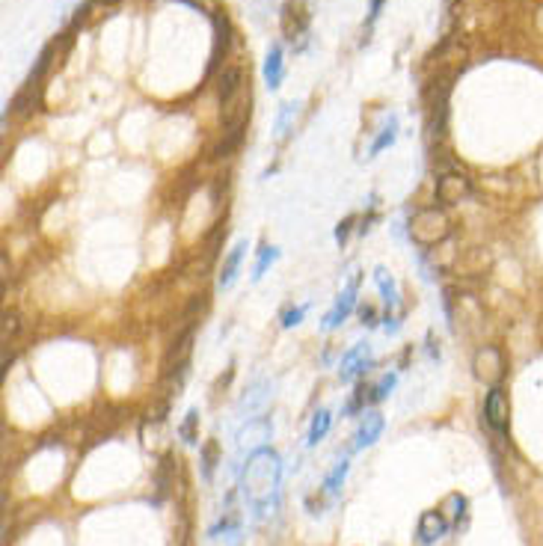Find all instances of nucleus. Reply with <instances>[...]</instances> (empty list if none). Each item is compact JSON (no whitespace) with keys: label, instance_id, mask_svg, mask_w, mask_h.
<instances>
[{"label":"nucleus","instance_id":"obj_1","mask_svg":"<svg viewBox=\"0 0 543 546\" xmlns=\"http://www.w3.org/2000/svg\"><path fill=\"white\" fill-rule=\"evenodd\" d=\"M244 484H247L249 499H256V502L268 499L276 490V484H280V461H276V454L268 449L252 451L247 472H244Z\"/></svg>","mask_w":543,"mask_h":546},{"label":"nucleus","instance_id":"obj_2","mask_svg":"<svg viewBox=\"0 0 543 546\" xmlns=\"http://www.w3.org/2000/svg\"><path fill=\"white\" fill-rule=\"evenodd\" d=\"M410 234H413V241L422 244V246L443 244L451 234V220H448L446 211L425 208V211H419V214L410 220Z\"/></svg>","mask_w":543,"mask_h":546},{"label":"nucleus","instance_id":"obj_3","mask_svg":"<svg viewBox=\"0 0 543 546\" xmlns=\"http://www.w3.org/2000/svg\"><path fill=\"white\" fill-rule=\"evenodd\" d=\"M472 368H475V377L481 383H487V386H499V380L504 377V356H502L499 347L484 344V347L475 351Z\"/></svg>","mask_w":543,"mask_h":546},{"label":"nucleus","instance_id":"obj_4","mask_svg":"<svg viewBox=\"0 0 543 546\" xmlns=\"http://www.w3.org/2000/svg\"><path fill=\"white\" fill-rule=\"evenodd\" d=\"M508 395L502 386H490L487 401H484V419L496 433H508Z\"/></svg>","mask_w":543,"mask_h":546},{"label":"nucleus","instance_id":"obj_5","mask_svg":"<svg viewBox=\"0 0 543 546\" xmlns=\"http://www.w3.org/2000/svg\"><path fill=\"white\" fill-rule=\"evenodd\" d=\"M469 193H472V184H469V178H466V176H460V172H446V176L439 178V184H437V200L443 205H458Z\"/></svg>","mask_w":543,"mask_h":546},{"label":"nucleus","instance_id":"obj_6","mask_svg":"<svg viewBox=\"0 0 543 546\" xmlns=\"http://www.w3.org/2000/svg\"><path fill=\"white\" fill-rule=\"evenodd\" d=\"M448 528H451V523H448V517L443 511H425L419 517V531H415V535H419L422 546H431L439 538H446Z\"/></svg>","mask_w":543,"mask_h":546},{"label":"nucleus","instance_id":"obj_7","mask_svg":"<svg viewBox=\"0 0 543 546\" xmlns=\"http://www.w3.org/2000/svg\"><path fill=\"white\" fill-rule=\"evenodd\" d=\"M371 365V356H369V344H357L353 351H348L342 356V368H338V377H342V383H350L353 377H359L365 374Z\"/></svg>","mask_w":543,"mask_h":546},{"label":"nucleus","instance_id":"obj_8","mask_svg":"<svg viewBox=\"0 0 543 546\" xmlns=\"http://www.w3.org/2000/svg\"><path fill=\"white\" fill-rule=\"evenodd\" d=\"M357 288H359V279H350V282H348V288H345V294L338 297V303L333 306V312L327 315V321H324V327H327V330L338 327V324H342V321L353 312V306H357Z\"/></svg>","mask_w":543,"mask_h":546},{"label":"nucleus","instance_id":"obj_9","mask_svg":"<svg viewBox=\"0 0 543 546\" xmlns=\"http://www.w3.org/2000/svg\"><path fill=\"white\" fill-rule=\"evenodd\" d=\"M244 83H247V74H244V66H226L220 71V80H217V90H220V98L229 102L238 92H244Z\"/></svg>","mask_w":543,"mask_h":546},{"label":"nucleus","instance_id":"obj_10","mask_svg":"<svg viewBox=\"0 0 543 546\" xmlns=\"http://www.w3.org/2000/svg\"><path fill=\"white\" fill-rule=\"evenodd\" d=\"M380 430H383V416L380 413H365V419L359 421V428H357V442H353V449H365V445H371L377 442V437H380Z\"/></svg>","mask_w":543,"mask_h":546},{"label":"nucleus","instance_id":"obj_11","mask_svg":"<svg viewBox=\"0 0 543 546\" xmlns=\"http://www.w3.org/2000/svg\"><path fill=\"white\" fill-rule=\"evenodd\" d=\"M264 80H268L270 90H276L282 80V48L280 45H273L268 59H264Z\"/></svg>","mask_w":543,"mask_h":546},{"label":"nucleus","instance_id":"obj_12","mask_svg":"<svg viewBox=\"0 0 543 546\" xmlns=\"http://www.w3.org/2000/svg\"><path fill=\"white\" fill-rule=\"evenodd\" d=\"M244 246H247V244H238L235 250L226 255L223 270H220V288H229V285L235 282V276H238V265H241V255H244Z\"/></svg>","mask_w":543,"mask_h":546},{"label":"nucleus","instance_id":"obj_13","mask_svg":"<svg viewBox=\"0 0 543 546\" xmlns=\"http://www.w3.org/2000/svg\"><path fill=\"white\" fill-rule=\"evenodd\" d=\"M330 421H333V416L327 413V410H318V413H315L312 428H309V445H318L327 437V430H330Z\"/></svg>","mask_w":543,"mask_h":546},{"label":"nucleus","instance_id":"obj_14","mask_svg":"<svg viewBox=\"0 0 543 546\" xmlns=\"http://www.w3.org/2000/svg\"><path fill=\"white\" fill-rule=\"evenodd\" d=\"M395 136H398V119H395V116H389V125H386V128L380 131V136H377V140L371 143L369 152H371V155H380L383 148H389V146L395 143Z\"/></svg>","mask_w":543,"mask_h":546},{"label":"nucleus","instance_id":"obj_15","mask_svg":"<svg viewBox=\"0 0 543 546\" xmlns=\"http://www.w3.org/2000/svg\"><path fill=\"white\" fill-rule=\"evenodd\" d=\"M392 386H395V374H386L380 383H377L374 389H369V392H371V395H369V401H371V404H374V401H383L386 395L392 392Z\"/></svg>","mask_w":543,"mask_h":546},{"label":"nucleus","instance_id":"obj_16","mask_svg":"<svg viewBox=\"0 0 543 546\" xmlns=\"http://www.w3.org/2000/svg\"><path fill=\"white\" fill-rule=\"evenodd\" d=\"M18 330H21L18 315H15V312H6V315H4V342H6V344H9V342H15Z\"/></svg>","mask_w":543,"mask_h":546},{"label":"nucleus","instance_id":"obj_17","mask_svg":"<svg viewBox=\"0 0 543 546\" xmlns=\"http://www.w3.org/2000/svg\"><path fill=\"white\" fill-rule=\"evenodd\" d=\"M345 475H348V463L342 461V463H338V466L333 469V472H330V478H327V484H324V487H327V493H338V487H342Z\"/></svg>","mask_w":543,"mask_h":546},{"label":"nucleus","instance_id":"obj_18","mask_svg":"<svg viewBox=\"0 0 543 546\" xmlns=\"http://www.w3.org/2000/svg\"><path fill=\"white\" fill-rule=\"evenodd\" d=\"M196 421H199V413H196V410H191V413H187V419H184V425L179 428L184 442H191V445L196 442Z\"/></svg>","mask_w":543,"mask_h":546},{"label":"nucleus","instance_id":"obj_19","mask_svg":"<svg viewBox=\"0 0 543 546\" xmlns=\"http://www.w3.org/2000/svg\"><path fill=\"white\" fill-rule=\"evenodd\" d=\"M294 116H297V104H285V107L280 110V119H276V131H280V134H288V125L294 122Z\"/></svg>","mask_w":543,"mask_h":546},{"label":"nucleus","instance_id":"obj_20","mask_svg":"<svg viewBox=\"0 0 543 546\" xmlns=\"http://www.w3.org/2000/svg\"><path fill=\"white\" fill-rule=\"evenodd\" d=\"M273 258H276V250H273V246H264V250H261V255H259V262H256V267H252V276H261V273H264V267H268L270 262H273Z\"/></svg>","mask_w":543,"mask_h":546},{"label":"nucleus","instance_id":"obj_21","mask_svg":"<svg viewBox=\"0 0 543 546\" xmlns=\"http://www.w3.org/2000/svg\"><path fill=\"white\" fill-rule=\"evenodd\" d=\"M303 315H306V306H300V309H285V315H282V327H297Z\"/></svg>","mask_w":543,"mask_h":546},{"label":"nucleus","instance_id":"obj_22","mask_svg":"<svg viewBox=\"0 0 543 546\" xmlns=\"http://www.w3.org/2000/svg\"><path fill=\"white\" fill-rule=\"evenodd\" d=\"M214 457H217V445L208 442V445H205V475H211V469H214Z\"/></svg>","mask_w":543,"mask_h":546},{"label":"nucleus","instance_id":"obj_23","mask_svg":"<svg viewBox=\"0 0 543 546\" xmlns=\"http://www.w3.org/2000/svg\"><path fill=\"white\" fill-rule=\"evenodd\" d=\"M350 223H353V217H348L345 223H338V229H336V238H338V241H345V238H348V232H350Z\"/></svg>","mask_w":543,"mask_h":546},{"label":"nucleus","instance_id":"obj_24","mask_svg":"<svg viewBox=\"0 0 543 546\" xmlns=\"http://www.w3.org/2000/svg\"><path fill=\"white\" fill-rule=\"evenodd\" d=\"M380 9H383V0H371V15H369V24L377 21V15H380Z\"/></svg>","mask_w":543,"mask_h":546}]
</instances>
